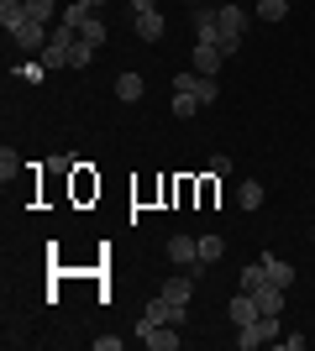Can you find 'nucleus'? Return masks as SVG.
Returning <instances> with one entry per match:
<instances>
[{
  "label": "nucleus",
  "instance_id": "1",
  "mask_svg": "<svg viewBox=\"0 0 315 351\" xmlns=\"http://www.w3.org/2000/svg\"><path fill=\"white\" fill-rule=\"evenodd\" d=\"M215 27H221V53L231 58L242 47V32H247V11L231 5V0H221V5H215Z\"/></svg>",
  "mask_w": 315,
  "mask_h": 351
},
{
  "label": "nucleus",
  "instance_id": "2",
  "mask_svg": "<svg viewBox=\"0 0 315 351\" xmlns=\"http://www.w3.org/2000/svg\"><path fill=\"white\" fill-rule=\"evenodd\" d=\"M74 43H79V32L58 21V27H53V37H47V47H43L47 73H53V69H69V58H74Z\"/></svg>",
  "mask_w": 315,
  "mask_h": 351
},
{
  "label": "nucleus",
  "instance_id": "3",
  "mask_svg": "<svg viewBox=\"0 0 315 351\" xmlns=\"http://www.w3.org/2000/svg\"><path fill=\"white\" fill-rule=\"evenodd\" d=\"M284 330H279V315H257L253 325H242L237 330V346L242 351H257V346H268V341H279Z\"/></svg>",
  "mask_w": 315,
  "mask_h": 351
},
{
  "label": "nucleus",
  "instance_id": "4",
  "mask_svg": "<svg viewBox=\"0 0 315 351\" xmlns=\"http://www.w3.org/2000/svg\"><path fill=\"white\" fill-rule=\"evenodd\" d=\"M174 89H184V95H195L200 105H215V100H221V84H215L210 73H195V69L174 73Z\"/></svg>",
  "mask_w": 315,
  "mask_h": 351
},
{
  "label": "nucleus",
  "instance_id": "5",
  "mask_svg": "<svg viewBox=\"0 0 315 351\" xmlns=\"http://www.w3.org/2000/svg\"><path fill=\"white\" fill-rule=\"evenodd\" d=\"M47 37H53V27H47V21H32V16L11 32V43H16V47H27V53H43Z\"/></svg>",
  "mask_w": 315,
  "mask_h": 351
},
{
  "label": "nucleus",
  "instance_id": "6",
  "mask_svg": "<svg viewBox=\"0 0 315 351\" xmlns=\"http://www.w3.org/2000/svg\"><path fill=\"white\" fill-rule=\"evenodd\" d=\"M132 32H137V43H163L168 21H163V11H137L132 16Z\"/></svg>",
  "mask_w": 315,
  "mask_h": 351
},
{
  "label": "nucleus",
  "instance_id": "7",
  "mask_svg": "<svg viewBox=\"0 0 315 351\" xmlns=\"http://www.w3.org/2000/svg\"><path fill=\"white\" fill-rule=\"evenodd\" d=\"M189 21H195V43H215V47H221V27H215V5H195V11H189Z\"/></svg>",
  "mask_w": 315,
  "mask_h": 351
},
{
  "label": "nucleus",
  "instance_id": "8",
  "mask_svg": "<svg viewBox=\"0 0 315 351\" xmlns=\"http://www.w3.org/2000/svg\"><path fill=\"white\" fill-rule=\"evenodd\" d=\"M168 257H174V263L179 267H195L200 263V236H168Z\"/></svg>",
  "mask_w": 315,
  "mask_h": 351
},
{
  "label": "nucleus",
  "instance_id": "9",
  "mask_svg": "<svg viewBox=\"0 0 315 351\" xmlns=\"http://www.w3.org/2000/svg\"><path fill=\"white\" fill-rule=\"evenodd\" d=\"M226 315H231V325L242 330V325H253L257 315H263V309H257V299H253V293L242 289V293H231V304H226Z\"/></svg>",
  "mask_w": 315,
  "mask_h": 351
},
{
  "label": "nucleus",
  "instance_id": "10",
  "mask_svg": "<svg viewBox=\"0 0 315 351\" xmlns=\"http://www.w3.org/2000/svg\"><path fill=\"white\" fill-rule=\"evenodd\" d=\"M195 283H200L195 273H179V278H168V283H163V289H158V293H163V299H174V304L184 309V304H189V299H195Z\"/></svg>",
  "mask_w": 315,
  "mask_h": 351
},
{
  "label": "nucleus",
  "instance_id": "11",
  "mask_svg": "<svg viewBox=\"0 0 315 351\" xmlns=\"http://www.w3.org/2000/svg\"><path fill=\"white\" fill-rule=\"evenodd\" d=\"M221 58H226V53L215 43H195V58H189V63H195V73H210V79H215V73H221Z\"/></svg>",
  "mask_w": 315,
  "mask_h": 351
},
{
  "label": "nucleus",
  "instance_id": "12",
  "mask_svg": "<svg viewBox=\"0 0 315 351\" xmlns=\"http://www.w3.org/2000/svg\"><path fill=\"white\" fill-rule=\"evenodd\" d=\"M263 273H268V283H279V289H294V267H289L284 257H273V252H263Z\"/></svg>",
  "mask_w": 315,
  "mask_h": 351
},
{
  "label": "nucleus",
  "instance_id": "13",
  "mask_svg": "<svg viewBox=\"0 0 315 351\" xmlns=\"http://www.w3.org/2000/svg\"><path fill=\"white\" fill-rule=\"evenodd\" d=\"M284 293H289V289H279V283H263L253 299H257V309H263V315H284Z\"/></svg>",
  "mask_w": 315,
  "mask_h": 351
},
{
  "label": "nucleus",
  "instance_id": "14",
  "mask_svg": "<svg viewBox=\"0 0 315 351\" xmlns=\"http://www.w3.org/2000/svg\"><path fill=\"white\" fill-rule=\"evenodd\" d=\"M142 341H148L152 351H179V325H152Z\"/></svg>",
  "mask_w": 315,
  "mask_h": 351
},
{
  "label": "nucleus",
  "instance_id": "15",
  "mask_svg": "<svg viewBox=\"0 0 315 351\" xmlns=\"http://www.w3.org/2000/svg\"><path fill=\"white\" fill-rule=\"evenodd\" d=\"M142 89H148V84H142V73H121V79H116V100L137 105V100H142Z\"/></svg>",
  "mask_w": 315,
  "mask_h": 351
},
{
  "label": "nucleus",
  "instance_id": "16",
  "mask_svg": "<svg viewBox=\"0 0 315 351\" xmlns=\"http://www.w3.org/2000/svg\"><path fill=\"white\" fill-rule=\"evenodd\" d=\"M21 21H27V0H0V27L16 32Z\"/></svg>",
  "mask_w": 315,
  "mask_h": 351
},
{
  "label": "nucleus",
  "instance_id": "17",
  "mask_svg": "<svg viewBox=\"0 0 315 351\" xmlns=\"http://www.w3.org/2000/svg\"><path fill=\"white\" fill-rule=\"evenodd\" d=\"M27 16L32 21H47V27H58V0H27Z\"/></svg>",
  "mask_w": 315,
  "mask_h": 351
},
{
  "label": "nucleus",
  "instance_id": "18",
  "mask_svg": "<svg viewBox=\"0 0 315 351\" xmlns=\"http://www.w3.org/2000/svg\"><path fill=\"white\" fill-rule=\"evenodd\" d=\"M79 43H90V47H100L105 43V21H100V16H84V27H79Z\"/></svg>",
  "mask_w": 315,
  "mask_h": 351
},
{
  "label": "nucleus",
  "instance_id": "19",
  "mask_svg": "<svg viewBox=\"0 0 315 351\" xmlns=\"http://www.w3.org/2000/svg\"><path fill=\"white\" fill-rule=\"evenodd\" d=\"M84 16H90V0H69V5H63V16H58V21H63V27H84Z\"/></svg>",
  "mask_w": 315,
  "mask_h": 351
},
{
  "label": "nucleus",
  "instance_id": "20",
  "mask_svg": "<svg viewBox=\"0 0 315 351\" xmlns=\"http://www.w3.org/2000/svg\"><path fill=\"white\" fill-rule=\"evenodd\" d=\"M221 257H226V241H221V236H200V263H221Z\"/></svg>",
  "mask_w": 315,
  "mask_h": 351
},
{
  "label": "nucleus",
  "instance_id": "21",
  "mask_svg": "<svg viewBox=\"0 0 315 351\" xmlns=\"http://www.w3.org/2000/svg\"><path fill=\"white\" fill-rule=\"evenodd\" d=\"M289 0H257V21H284Z\"/></svg>",
  "mask_w": 315,
  "mask_h": 351
},
{
  "label": "nucleus",
  "instance_id": "22",
  "mask_svg": "<svg viewBox=\"0 0 315 351\" xmlns=\"http://www.w3.org/2000/svg\"><path fill=\"white\" fill-rule=\"evenodd\" d=\"M237 205H242V210H257V205H263V184H253V178H247V184L237 189Z\"/></svg>",
  "mask_w": 315,
  "mask_h": 351
},
{
  "label": "nucleus",
  "instance_id": "23",
  "mask_svg": "<svg viewBox=\"0 0 315 351\" xmlns=\"http://www.w3.org/2000/svg\"><path fill=\"white\" fill-rule=\"evenodd\" d=\"M195 110H200V100H195V95H184V89H174V116H179V121H189Z\"/></svg>",
  "mask_w": 315,
  "mask_h": 351
},
{
  "label": "nucleus",
  "instance_id": "24",
  "mask_svg": "<svg viewBox=\"0 0 315 351\" xmlns=\"http://www.w3.org/2000/svg\"><path fill=\"white\" fill-rule=\"evenodd\" d=\"M263 283H268V273H263V263L242 267V289H247V293H257V289H263Z\"/></svg>",
  "mask_w": 315,
  "mask_h": 351
},
{
  "label": "nucleus",
  "instance_id": "25",
  "mask_svg": "<svg viewBox=\"0 0 315 351\" xmlns=\"http://www.w3.org/2000/svg\"><path fill=\"white\" fill-rule=\"evenodd\" d=\"M16 168H21V158H16L11 147H0V184H11V178H16Z\"/></svg>",
  "mask_w": 315,
  "mask_h": 351
},
{
  "label": "nucleus",
  "instance_id": "26",
  "mask_svg": "<svg viewBox=\"0 0 315 351\" xmlns=\"http://www.w3.org/2000/svg\"><path fill=\"white\" fill-rule=\"evenodd\" d=\"M47 73V63L37 58V63H21V69H16V79H27V84H37V79H43Z\"/></svg>",
  "mask_w": 315,
  "mask_h": 351
},
{
  "label": "nucleus",
  "instance_id": "27",
  "mask_svg": "<svg viewBox=\"0 0 315 351\" xmlns=\"http://www.w3.org/2000/svg\"><path fill=\"white\" fill-rule=\"evenodd\" d=\"M90 58H95V47H90V43H74V58H69V69H90Z\"/></svg>",
  "mask_w": 315,
  "mask_h": 351
},
{
  "label": "nucleus",
  "instance_id": "28",
  "mask_svg": "<svg viewBox=\"0 0 315 351\" xmlns=\"http://www.w3.org/2000/svg\"><path fill=\"white\" fill-rule=\"evenodd\" d=\"M121 346H126L121 336H95V351H121Z\"/></svg>",
  "mask_w": 315,
  "mask_h": 351
},
{
  "label": "nucleus",
  "instance_id": "29",
  "mask_svg": "<svg viewBox=\"0 0 315 351\" xmlns=\"http://www.w3.org/2000/svg\"><path fill=\"white\" fill-rule=\"evenodd\" d=\"M137 11H158V0H132V16Z\"/></svg>",
  "mask_w": 315,
  "mask_h": 351
},
{
  "label": "nucleus",
  "instance_id": "30",
  "mask_svg": "<svg viewBox=\"0 0 315 351\" xmlns=\"http://www.w3.org/2000/svg\"><path fill=\"white\" fill-rule=\"evenodd\" d=\"M100 5H105V0H90V11H100Z\"/></svg>",
  "mask_w": 315,
  "mask_h": 351
},
{
  "label": "nucleus",
  "instance_id": "31",
  "mask_svg": "<svg viewBox=\"0 0 315 351\" xmlns=\"http://www.w3.org/2000/svg\"><path fill=\"white\" fill-rule=\"evenodd\" d=\"M289 5H294V0H289Z\"/></svg>",
  "mask_w": 315,
  "mask_h": 351
},
{
  "label": "nucleus",
  "instance_id": "32",
  "mask_svg": "<svg viewBox=\"0 0 315 351\" xmlns=\"http://www.w3.org/2000/svg\"><path fill=\"white\" fill-rule=\"evenodd\" d=\"M310 236H315V231H310Z\"/></svg>",
  "mask_w": 315,
  "mask_h": 351
}]
</instances>
